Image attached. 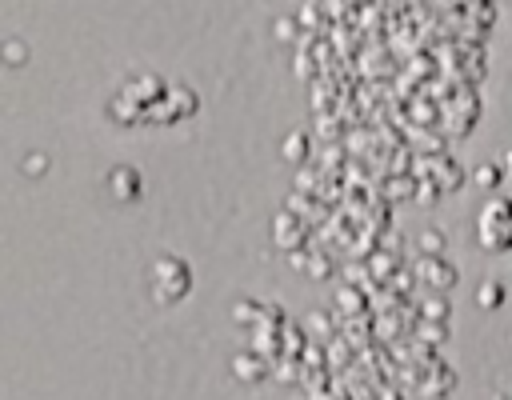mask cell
Segmentation results:
<instances>
[{
  "instance_id": "6da1fadb",
  "label": "cell",
  "mask_w": 512,
  "mask_h": 400,
  "mask_svg": "<svg viewBox=\"0 0 512 400\" xmlns=\"http://www.w3.org/2000/svg\"><path fill=\"white\" fill-rule=\"evenodd\" d=\"M476 240L484 252H512V196H492L480 208Z\"/></svg>"
},
{
  "instance_id": "7a4b0ae2",
  "label": "cell",
  "mask_w": 512,
  "mask_h": 400,
  "mask_svg": "<svg viewBox=\"0 0 512 400\" xmlns=\"http://www.w3.org/2000/svg\"><path fill=\"white\" fill-rule=\"evenodd\" d=\"M504 180H512V148L504 152Z\"/></svg>"
}]
</instances>
